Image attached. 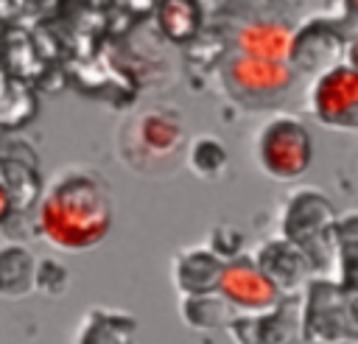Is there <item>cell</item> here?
I'll return each mask as SVG.
<instances>
[{
	"instance_id": "1",
	"label": "cell",
	"mask_w": 358,
	"mask_h": 344,
	"mask_svg": "<svg viewBox=\"0 0 358 344\" xmlns=\"http://www.w3.org/2000/svg\"><path fill=\"white\" fill-rule=\"evenodd\" d=\"M36 232L59 252L81 255L106 241L115 227V193L95 165H62L42 185L34 207Z\"/></svg>"
},
{
	"instance_id": "2",
	"label": "cell",
	"mask_w": 358,
	"mask_h": 344,
	"mask_svg": "<svg viewBox=\"0 0 358 344\" xmlns=\"http://www.w3.org/2000/svg\"><path fill=\"white\" fill-rule=\"evenodd\" d=\"M358 291L336 282L327 274H313L299 288L296 338L308 344H355Z\"/></svg>"
},
{
	"instance_id": "3",
	"label": "cell",
	"mask_w": 358,
	"mask_h": 344,
	"mask_svg": "<svg viewBox=\"0 0 358 344\" xmlns=\"http://www.w3.org/2000/svg\"><path fill=\"white\" fill-rule=\"evenodd\" d=\"M185 120L168 106L143 109L120 129V157L148 176L165 173L185 154Z\"/></svg>"
},
{
	"instance_id": "4",
	"label": "cell",
	"mask_w": 358,
	"mask_h": 344,
	"mask_svg": "<svg viewBox=\"0 0 358 344\" xmlns=\"http://www.w3.org/2000/svg\"><path fill=\"white\" fill-rule=\"evenodd\" d=\"M257 171L271 182H296L313 165V137L291 112H271L252 137Z\"/></svg>"
},
{
	"instance_id": "5",
	"label": "cell",
	"mask_w": 358,
	"mask_h": 344,
	"mask_svg": "<svg viewBox=\"0 0 358 344\" xmlns=\"http://www.w3.org/2000/svg\"><path fill=\"white\" fill-rule=\"evenodd\" d=\"M338 213L333 199L313 185H299L294 187L277 215V235L296 249L308 255L313 268H327V255H330V232L336 224Z\"/></svg>"
},
{
	"instance_id": "6",
	"label": "cell",
	"mask_w": 358,
	"mask_h": 344,
	"mask_svg": "<svg viewBox=\"0 0 358 344\" xmlns=\"http://www.w3.org/2000/svg\"><path fill=\"white\" fill-rule=\"evenodd\" d=\"M341 62H352V39L333 17H308L291 28L285 64L299 76H319Z\"/></svg>"
},
{
	"instance_id": "7",
	"label": "cell",
	"mask_w": 358,
	"mask_h": 344,
	"mask_svg": "<svg viewBox=\"0 0 358 344\" xmlns=\"http://www.w3.org/2000/svg\"><path fill=\"white\" fill-rule=\"evenodd\" d=\"M294 81L296 76L285 62H260L232 53L221 67L224 92L243 109H268L271 103H280Z\"/></svg>"
},
{
	"instance_id": "8",
	"label": "cell",
	"mask_w": 358,
	"mask_h": 344,
	"mask_svg": "<svg viewBox=\"0 0 358 344\" xmlns=\"http://www.w3.org/2000/svg\"><path fill=\"white\" fill-rule=\"evenodd\" d=\"M308 112L330 131L358 129V70L352 62H341L310 78L305 92Z\"/></svg>"
},
{
	"instance_id": "9",
	"label": "cell",
	"mask_w": 358,
	"mask_h": 344,
	"mask_svg": "<svg viewBox=\"0 0 358 344\" xmlns=\"http://www.w3.org/2000/svg\"><path fill=\"white\" fill-rule=\"evenodd\" d=\"M215 294L229 305L232 313H257V310H268L274 308L282 294L260 274V268L252 263L249 252L224 260L221 263V274H218V285Z\"/></svg>"
},
{
	"instance_id": "10",
	"label": "cell",
	"mask_w": 358,
	"mask_h": 344,
	"mask_svg": "<svg viewBox=\"0 0 358 344\" xmlns=\"http://www.w3.org/2000/svg\"><path fill=\"white\" fill-rule=\"evenodd\" d=\"M0 179L11 196V210H31L42 193V168L36 148L17 134H0Z\"/></svg>"
},
{
	"instance_id": "11",
	"label": "cell",
	"mask_w": 358,
	"mask_h": 344,
	"mask_svg": "<svg viewBox=\"0 0 358 344\" xmlns=\"http://www.w3.org/2000/svg\"><path fill=\"white\" fill-rule=\"evenodd\" d=\"M252 263L260 268V274L282 294H299V288L316 274L313 263L308 260V255L302 249H296L294 243L282 241L280 235L260 241L252 252H249Z\"/></svg>"
},
{
	"instance_id": "12",
	"label": "cell",
	"mask_w": 358,
	"mask_h": 344,
	"mask_svg": "<svg viewBox=\"0 0 358 344\" xmlns=\"http://www.w3.org/2000/svg\"><path fill=\"white\" fill-rule=\"evenodd\" d=\"M227 333L235 344H291L296 338V305H288V296H282L268 310L235 313Z\"/></svg>"
},
{
	"instance_id": "13",
	"label": "cell",
	"mask_w": 358,
	"mask_h": 344,
	"mask_svg": "<svg viewBox=\"0 0 358 344\" xmlns=\"http://www.w3.org/2000/svg\"><path fill=\"white\" fill-rule=\"evenodd\" d=\"M218 274H221V260L204 243L182 246L171 260V282L179 296L215 294Z\"/></svg>"
},
{
	"instance_id": "14",
	"label": "cell",
	"mask_w": 358,
	"mask_h": 344,
	"mask_svg": "<svg viewBox=\"0 0 358 344\" xmlns=\"http://www.w3.org/2000/svg\"><path fill=\"white\" fill-rule=\"evenodd\" d=\"M70 344H140V322L120 308L95 305L78 319Z\"/></svg>"
},
{
	"instance_id": "15",
	"label": "cell",
	"mask_w": 358,
	"mask_h": 344,
	"mask_svg": "<svg viewBox=\"0 0 358 344\" xmlns=\"http://www.w3.org/2000/svg\"><path fill=\"white\" fill-rule=\"evenodd\" d=\"M235 53L260 62H285L291 45V25L277 17H252L235 31Z\"/></svg>"
},
{
	"instance_id": "16",
	"label": "cell",
	"mask_w": 358,
	"mask_h": 344,
	"mask_svg": "<svg viewBox=\"0 0 358 344\" xmlns=\"http://www.w3.org/2000/svg\"><path fill=\"white\" fill-rule=\"evenodd\" d=\"M358 213L347 210L344 215L336 218L333 232H330V255H327V268L336 282L347 285L355 291V257H358Z\"/></svg>"
},
{
	"instance_id": "17",
	"label": "cell",
	"mask_w": 358,
	"mask_h": 344,
	"mask_svg": "<svg viewBox=\"0 0 358 344\" xmlns=\"http://www.w3.org/2000/svg\"><path fill=\"white\" fill-rule=\"evenodd\" d=\"M36 255L17 241L0 243V299H22L34 294Z\"/></svg>"
},
{
	"instance_id": "18",
	"label": "cell",
	"mask_w": 358,
	"mask_h": 344,
	"mask_svg": "<svg viewBox=\"0 0 358 344\" xmlns=\"http://www.w3.org/2000/svg\"><path fill=\"white\" fill-rule=\"evenodd\" d=\"M179 316L190 330H227L235 313L218 294H204V296H179Z\"/></svg>"
},
{
	"instance_id": "19",
	"label": "cell",
	"mask_w": 358,
	"mask_h": 344,
	"mask_svg": "<svg viewBox=\"0 0 358 344\" xmlns=\"http://www.w3.org/2000/svg\"><path fill=\"white\" fill-rule=\"evenodd\" d=\"M185 165L193 171V176L199 179H218L227 165H229V154H227V145L213 137V134H199L193 137L187 145H185Z\"/></svg>"
},
{
	"instance_id": "20",
	"label": "cell",
	"mask_w": 358,
	"mask_h": 344,
	"mask_svg": "<svg viewBox=\"0 0 358 344\" xmlns=\"http://www.w3.org/2000/svg\"><path fill=\"white\" fill-rule=\"evenodd\" d=\"M157 25H159V31L168 42H173V45L190 42V39H196V34L201 28V8L196 3H187V0L162 3Z\"/></svg>"
},
{
	"instance_id": "21",
	"label": "cell",
	"mask_w": 358,
	"mask_h": 344,
	"mask_svg": "<svg viewBox=\"0 0 358 344\" xmlns=\"http://www.w3.org/2000/svg\"><path fill=\"white\" fill-rule=\"evenodd\" d=\"M243 241H246V235L235 227V224H229V221H221V224H215L213 229H210V235H207V241H204V246L224 263V260H232V257H238V255H243Z\"/></svg>"
},
{
	"instance_id": "22",
	"label": "cell",
	"mask_w": 358,
	"mask_h": 344,
	"mask_svg": "<svg viewBox=\"0 0 358 344\" xmlns=\"http://www.w3.org/2000/svg\"><path fill=\"white\" fill-rule=\"evenodd\" d=\"M70 288V271L64 263L53 257H36V271H34V291H42L45 296H59Z\"/></svg>"
},
{
	"instance_id": "23",
	"label": "cell",
	"mask_w": 358,
	"mask_h": 344,
	"mask_svg": "<svg viewBox=\"0 0 358 344\" xmlns=\"http://www.w3.org/2000/svg\"><path fill=\"white\" fill-rule=\"evenodd\" d=\"M11 215H14V210H11V196H8V190H6V185H3V179H0V227H3Z\"/></svg>"
}]
</instances>
